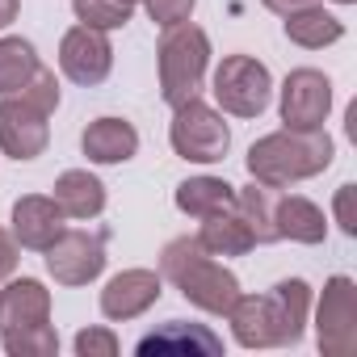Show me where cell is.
Wrapping results in <instances>:
<instances>
[{
  "instance_id": "4fadbf2b",
  "label": "cell",
  "mask_w": 357,
  "mask_h": 357,
  "mask_svg": "<svg viewBox=\"0 0 357 357\" xmlns=\"http://www.w3.org/2000/svg\"><path fill=\"white\" fill-rule=\"evenodd\" d=\"M59 231H63V211H59L55 198L26 194V198L13 202V240H17L22 248L47 252Z\"/></svg>"
},
{
  "instance_id": "ac0fdd59",
  "label": "cell",
  "mask_w": 357,
  "mask_h": 357,
  "mask_svg": "<svg viewBox=\"0 0 357 357\" xmlns=\"http://www.w3.org/2000/svg\"><path fill=\"white\" fill-rule=\"evenodd\" d=\"M55 202L63 219H97L105 211V185L84 168H68L55 181Z\"/></svg>"
},
{
  "instance_id": "4316f807",
  "label": "cell",
  "mask_w": 357,
  "mask_h": 357,
  "mask_svg": "<svg viewBox=\"0 0 357 357\" xmlns=\"http://www.w3.org/2000/svg\"><path fill=\"white\" fill-rule=\"evenodd\" d=\"M143 5H147L151 22H155L160 30H172V26H181V22L194 17V5H198V0H143Z\"/></svg>"
},
{
  "instance_id": "9a60e30c",
  "label": "cell",
  "mask_w": 357,
  "mask_h": 357,
  "mask_svg": "<svg viewBox=\"0 0 357 357\" xmlns=\"http://www.w3.org/2000/svg\"><path fill=\"white\" fill-rule=\"evenodd\" d=\"M135 349H139L143 357H151V353H206V357H219V353H223V336H215L206 324L168 319L164 328L147 332Z\"/></svg>"
},
{
  "instance_id": "8992f818",
  "label": "cell",
  "mask_w": 357,
  "mask_h": 357,
  "mask_svg": "<svg viewBox=\"0 0 357 357\" xmlns=\"http://www.w3.org/2000/svg\"><path fill=\"white\" fill-rule=\"evenodd\" d=\"M227 319H231V332L244 349H282V344L303 340L278 294H240L231 303Z\"/></svg>"
},
{
  "instance_id": "e0dca14e",
  "label": "cell",
  "mask_w": 357,
  "mask_h": 357,
  "mask_svg": "<svg viewBox=\"0 0 357 357\" xmlns=\"http://www.w3.org/2000/svg\"><path fill=\"white\" fill-rule=\"evenodd\" d=\"M273 223H278V240H294V244H324L328 240V219L311 198H278L273 202Z\"/></svg>"
},
{
  "instance_id": "836d02e7",
  "label": "cell",
  "mask_w": 357,
  "mask_h": 357,
  "mask_svg": "<svg viewBox=\"0 0 357 357\" xmlns=\"http://www.w3.org/2000/svg\"><path fill=\"white\" fill-rule=\"evenodd\" d=\"M122 5H139V0H122Z\"/></svg>"
},
{
  "instance_id": "f1b7e54d",
  "label": "cell",
  "mask_w": 357,
  "mask_h": 357,
  "mask_svg": "<svg viewBox=\"0 0 357 357\" xmlns=\"http://www.w3.org/2000/svg\"><path fill=\"white\" fill-rule=\"evenodd\" d=\"M353 198H357V185H340L336 190V223H340V231L344 236H357V215H353Z\"/></svg>"
},
{
  "instance_id": "52a82bcc",
  "label": "cell",
  "mask_w": 357,
  "mask_h": 357,
  "mask_svg": "<svg viewBox=\"0 0 357 357\" xmlns=\"http://www.w3.org/2000/svg\"><path fill=\"white\" fill-rule=\"evenodd\" d=\"M315 344L324 357L357 353V286L344 273L324 282V298L315 311Z\"/></svg>"
},
{
  "instance_id": "d6986e66",
  "label": "cell",
  "mask_w": 357,
  "mask_h": 357,
  "mask_svg": "<svg viewBox=\"0 0 357 357\" xmlns=\"http://www.w3.org/2000/svg\"><path fill=\"white\" fill-rule=\"evenodd\" d=\"M236 206V185H227L223 176H190L176 185V211L194 215V219H211Z\"/></svg>"
},
{
  "instance_id": "8fae6325",
  "label": "cell",
  "mask_w": 357,
  "mask_h": 357,
  "mask_svg": "<svg viewBox=\"0 0 357 357\" xmlns=\"http://www.w3.org/2000/svg\"><path fill=\"white\" fill-rule=\"evenodd\" d=\"M59 68L72 84H101L114 68V43L105 30H93V26H72L59 43Z\"/></svg>"
},
{
  "instance_id": "83f0119b",
  "label": "cell",
  "mask_w": 357,
  "mask_h": 357,
  "mask_svg": "<svg viewBox=\"0 0 357 357\" xmlns=\"http://www.w3.org/2000/svg\"><path fill=\"white\" fill-rule=\"evenodd\" d=\"M76 353L80 357H118V336L109 328H84L76 336Z\"/></svg>"
},
{
  "instance_id": "603a6c76",
  "label": "cell",
  "mask_w": 357,
  "mask_h": 357,
  "mask_svg": "<svg viewBox=\"0 0 357 357\" xmlns=\"http://www.w3.org/2000/svg\"><path fill=\"white\" fill-rule=\"evenodd\" d=\"M236 211L240 219L248 223L252 240L257 244H273L278 240V223H273V190L269 185H248V190H236Z\"/></svg>"
},
{
  "instance_id": "9c48e42d",
  "label": "cell",
  "mask_w": 357,
  "mask_h": 357,
  "mask_svg": "<svg viewBox=\"0 0 357 357\" xmlns=\"http://www.w3.org/2000/svg\"><path fill=\"white\" fill-rule=\"evenodd\" d=\"M332 114V80L315 68H298L282 84V122L290 130H324Z\"/></svg>"
},
{
  "instance_id": "30bf717a",
  "label": "cell",
  "mask_w": 357,
  "mask_h": 357,
  "mask_svg": "<svg viewBox=\"0 0 357 357\" xmlns=\"http://www.w3.org/2000/svg\"><path fill=\"white\" fill-rule=\"evenodd\" d=\"M51 114L34 109L22 93L5 97L0 101V151H5L9 160H38L51 143Z\"/></svg>"
},
{
  "instance_id": "d6a6232c",
  "label": "cell",
  "mask_w": 357,
  "mask_h": 357,
  "mask_svg": "<svg viewBox=\"0 0 357 357\" xmlns=\"http://www.w3.org/2000/svg\"><path fill=\"white\" fill-rule=\"evenodd\" d=\"M336 5H357V0H336Z\"/></svg>"
},
{
  "instance_id": "4dcf8cb0",
  "label": "cell",
  "mask_w": 357,
  "mask_h": 357,
  "mask_svg": "<svg viewBox=\"0 0 357 357\" xmlns=\"http://www.w3.org/2000/svg\"><path fill=\"white\" fill-rule=\"evenodd\" d=\"M261 5H265L269 13H278V17H290V13H298V9H307V5H315V0H261Z\"/></svg>"
},
{
  "instance_id": "2e32d148",
  "label": "cell",
  "mask_w": 357,
  "mask_h": 357,
  "mask_svg": "<svg viewBox=\"0 0 357 357\" xmlns=\"http://www.w3.org/2000/svg\"><path fill=\"white\" fill-rule=\"evenodd\" d=\"M80 147L93 164H126L139 151V130L126 118H97L84 126Z\"/></svg>"
},
{
  "instance_id": "7a4b0ae2",
  "label": "cell",
  "mask_w": 357,
  "mask_h": 357,
  "mask_svg": "<svg viewBox=\"0 0 357 357\" xmlns=\"http://www.w3.org/2000/svg\"><path fill=\"white\" fill-rule=\"evenodd\" d=\"M160 278H168L176 290L185 294L206 315H227L231 303L240 298V278L211 261V252L198 244V236H176L160 252Z\"/></svg>"
},
{
  "instance_id": "277c9868",
  "label": "cell",
  "mask_w": 357,
  "mask_h": 357,
  "mask_svg": "<svg viewBox=\"0 0 357 357\" xmlns=\"http://www.w3.org/2000/svg\"><path fill=\"white\" fill-rule=\"evenodd\" d=\"M168 143L190 164H219L227 155V147H231V130H227V122H223V114L215 105L194 97V101L172 109Z\"/></svg>"
},
{
  "instance_id": "484cf974",
  "label": "cell",
  "mask_w": 357,
  "mask_h": 357,
  "mask_svg": "<svg viewBox=\"0 0 357 357\" xmlns=\"http://www.w3.org/2000/svg\"><path fill=\"white\" fill-rule=\"evenodd\" d=\"M22 97H26L34 109L55 114V109H59V80H55V72H51V68H38V72H34V80L22 89Z\"/></svg>"
},
{
  "instance_id": "7402d4cb",
  "label": "cell",
  "mask_w": 357,
  "mask_h": 357,
  "mask_svg": "<svg viewBox=\"0 0 357 357\" xmlns=\"http://www.w3.org/2000/svg\"><path fill=\"white\" fill-rule=\"evenodd\" d=\"M38 51L26 38H0V97L22 93L38 72Z\"/></svg>"
},
{
  "instance_id": "5b68a950",
  "label": "cell",
  "mask_w": 357,
  "mask_h": 357,
  "mask_svg": "<svg viewBox=\"0 0 357 357\" xmlns=\"http://www.w3.org/2000/svg\"><path fill=\"white\" fill-rule=\"evenodd\" d=\"M215 101L223 114L236 118H261L273 101V76L252 55H227L215 68Z\"/></svg>"
},
{
  "instance_id": "1f68e13d",
  "label": "cell",
  "mask_w": 357,
  "mask_h": 357,
  "mask_svg": "<svg viewBox=\"0 0 357 357\" xmlns=\"http://www.w3.org/2000/svg\"><path fill=\"white\" fill-rule=\"evenodd\" d=\"M22 13V0H0V30H9Z\"/></svg>"
},
{
  "instance_id": "5bb4252c",
  "label": "cell",
  "mask_w": 357,
  "mask_h": 357,
  "mask_svg": "<svg viewBox=\"0 0 357 357\" xmlns=\"http://www.w3.org/2000/svg\"><path fill=\"white\" fill-rule=\"evenodd\" d=\"M51 319V290L38 278H17L0 290V332L9 328H34Z\"/></svg>"
},
{
  "instance_id": "7c38bea8",
  "label": "cell",
  "mask_w": 357,
  "mask_h": 357,
  "mask_svg": "<svg viewBox=\"0 0 357 357\" xmlns=\"http://www.w3.org/2000/svg\"><path fill=\"white\" fill-rule=\"evenodd\" d=\"M164 294V278L155 269H122L105 282L101 290V315L122 324V319H135L143 315L147 307H155Z\"/></svg>"
},
{
  "instance_id": "cb8c5ba5",
  "label": "cell",
  "mask_w": 357,
  "mask_h": 357,
  "mask_svg": "<svg viewBox=\"0 0 357 357\" xmlns=\"http://www.w3.org/2000/svg\"><path fill=\"white\" fill-rule=\"evenodd\" d=\"M5 353H9V357H55V353H59V336H55L51 324L9 328V332H5Z\"/></svg>"
},
{
  "instance_id": "3957f363",
  "label": "cell",
  "mask_w": 357,
  "mask_h": 357,
  "mask_svg": "<svg viewBox=\"0 0 357 357\" xmlns=\"http://www.w3.org/2000/svg\"><path fill=\"white\" fill-rule=\"evenodd\" d=\"M160 97L176 109L202 93L206 68H211V38L206 30H198L194 22H181L164 30L160 38Z\"/></svg>"
},
{
  "instance_id": "f546056e",
  "label": "cell",
  "mask_w": 357,
  "mask_h": 357,
  "mask_svg": "<svg viewBox=\"0 0 357 357\" xmlns=\"http://www.w3.org/2000/svg\"><path fill=\"white\" fill-rule=\"evenodd\" d=\"M17 261H22V244L13 240V231L0 227V278H9L17 269Z\"/></svg>"
},
{
  "instance_id": "6da1fadb",
  "label": "cell",
  "mask_w": 357,
  "mask_h": 357,
  "mask_svg": "<svg viewBox=\"0 0 357 357\" xmlns=\"http://www.w3.org/2000/svg\"><path fill=\"white\" fill-rule=\"evenodd\" d=\"M336 147L324 130H273L265 139H257L248 147V176L257 185H269V190H286V185H298V181H311L319 176L328 164H332Z\"/></svg>"
},
{
  "instance_id": "44dd1931",
  "label": "cell",
  "mask_w": 357,
  "mask_h": 357,
  "mask_svg": "<svg viewBox=\"0 0 357 357\" xmlns=\"http://www.w3.org/2000/svg\"><path fill=\"white\" fill-rule=\"evenodd\" d=\"M198 244H202L211 257H244V252H252V248H257V240H252V231H248V223L240 219V211H236V206H231V211H223V215L202 219Z\"/></svg>"
},
{
  "instance_id": "d4e9b609",
  "label": "cell",
  "mask_w": 357,
  "mask_h": 357,
  "mask_svg": "<svg viewBox=\"0 0 357 357\" xmlns=\"http://www.w3.org/2000/svg\"><path fill=\"white\" fill-rule=\"evenodd\" d=\"M76 9V22L80 26H93V30H122L135 13V5H122V0H72Z\"/></svg>"
},
{
  "instance_id": "ba28073f",
  "label": "cell",
  "mask_w": 357,
  "mask_h": 357,
  "mask_svg": "<svg viewBox=\"0 0 357 357\" xmlns=\"http://www.w3.org/2000/svg\"><path fill=\"white\" fill-rule=\"evenodd\" d=\"M105 269V236L89 231H59L55 244L47 248V273L59 286H89Z\"/></svg>"
},
{
  "instance_id": "ffe728a7",
  "label": "cell",
  "mask_w": 357,
  "mask_h": 357,
  "mask_svg": "<svg viewBox=\"0 0 357 357\" xmlns=\"http://www.w3.org/2000/svg\"><path fill=\"white\" fill-rule=\"evenodd\" d=\"M286 38L294 47H303V51H324V47H332V43L344 38V22L332 17L315 0V5H307V9H298V13L286 17Z\"/></svg>"
}]
</instances>
